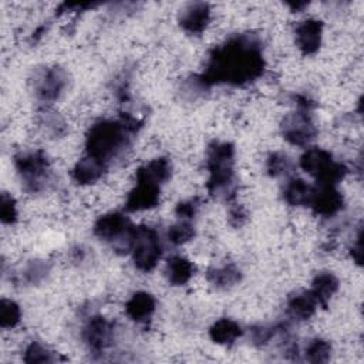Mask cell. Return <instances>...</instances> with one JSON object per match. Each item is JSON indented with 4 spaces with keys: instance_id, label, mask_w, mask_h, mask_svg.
Here are the masks:
<instances>
[{
    "instance_id": "1",
    "label": "cell",
    "mask_w": 364,
    "mask_h": 364,
    "mask_svg": "<svg viewBox=\"0 0 364 364\" xmlns=\"http://www.w3.org/2000/svg\"><path fill=\"white\" fill-rule=\"evenodd\" d=\"M266 68L262 40L252 33L230 36L208 55L205 70L192 80L195 90L213 85L243 87L260 78Z\"/></svg>"
},
{
    "instance_id": "2",
    "label": "cell",
    "mask_w": 364,
    "mask_h": 364,
    "mask_svg": "<svg viewBox=\"0 0 364 364\" xmlns=\"http://www.w3.org/2000/svg\"><path fill=\"white\" fill-rule=\"evenodd\" d=\"M142 122L131 114L95 121L85 135L87 155L108 164L129 146L132 135L139 131Z\"/></svg>"
},
{
    "instance_id": "3",
    "label": "cell",
    "mask_w": 364,
    "mask_h": 364,
    "mask_svg": "<svg viewBox=\"0 0 364 364\" xmlns=\"http://www.w3.org/2000/svg\"><path fill=\"white\" fill-rule=\"evenodd\" d=\"M235 145L228 141H213L206 148V189L228 202L235 199Z\"/></svg>"
},
{
    "instance_id": "4",
    "label": "cell",
    "mask_w": 364,
    "mask_h": 364,
    "mask_svg": "<svg viewBox=\"0 0 364 364\" xmlns=\"http://www.w3.org/2000/svg\"><path fill=\"white\" fill-rule=\"evenodd\" d=\"M13 164L26 192L40 193L50 186L53 171L51 162L44 151H23L14 156Z\"/></svg>"
},
{
    "instance_id": "5",
    "label": "cell",
    "mask_w": 364,
    "mask_h": 364,
    "mask_svg": "<svg viewBox=\"0 0 364 364\" xmlns=\"http://www.w3.org/2000/svg\"><path fill=\"white\" fill-rule=\"evenodd\" d=\"M300 168L316 179V183L337 186L348 173L344 162L337 161L324 148L309 146L299 158Z\"/></svg>"
},
{
    "instance_id": "6",
    "label": "cell",
    "mask_w": 364,
    "mask_h": 364,
    "mask_svg": "<svg viewBox=\"0 0 364 364\" xmlns=\"http://www.w3.org/2000/svg\"><path fill=\"white\" fill-rule=\"evenodd\" d=\"M92 233L100 240L109 243L118 253H129L132 247L135 225L122 212L101 215L92 226Z\"/></svg>"
},
{
    "instance_id": "7",
    "label": "cell",
    "mask_w": 364,
    "mask_h": 364,
    "mask_svg": "<svg viewBox=\"0 0 364 364\" xmlns=\"http://www.w3.org/2000/svg\"><path fill=\"white\" fill-rule=\"evenodd\" d=\"M131 256L139 272L148 273L154 270L164 253V245L159 233L151 226H135Z\"/></svg>"
},
{
    "instance_id": "8",
    "label": "cell",
    "mask_w": 364,
    "mask_h": 364,
    "mask_svg": "<svg viewBox=\"0 0 364 364\" xmlns=\"http://www.w3.org/2000/svg\"><path fill=\"white\" fill-rule=\"evenodd\" d=\"M280 131L283 138L293 146H307L317 136V127L311 111L299 108L284 115Z\"/></svg>"
},
{
    "instance_id": "9",
    "label": "cell",
    "mask_w": 364,
    "mask_h": 364,
    "mask_svg": "<svg viewBox=\"0 0 364 364\" xmlns=\"http://www.w3.org/2000/svg\"><path fill=\"white\" fill-rule=\"evenodd\" d=\"M115 334V323L101 314L90 316L82 327V340L94 354L107 351L114 344Z\"/></svg>"
},
{
    "instance_id": "10",
    "label": "cell",
    "mask_w": 364,
    "mask_h": 364,
    "mask_svg": "<svg viewBox=\"0 0 364 364\" xmlns=\"http://www.w3.org/2000/svg\"><path fill=\"white\" fill-rule=\"evenodd\" d=\"M68 87V74L64 68L54 65L44 68L34 78V95L40 102L51 104L57 101Z\"/></svg>"
},
{
    "instance_id": "11",
    "label": "cell",
    "mask_w": 364,
    "mask_h": 364,
    "mask_svg": "<svg viewBox=\"0 0 364 364\" xmlns=\"http://www.w3.org/2000/svg\"><path fill=\"white\" fill-rule=\"evenodd\" d=\"M307 206L321 218H333L344 208V196L334 185L316 183L311 189V195Z\"/></svg>"
},
{
    "instance_id": "12",
    "label": "cell",
    "mask_w": 364,
    "mask_h": 364,
    "mask_svg": "<svg viewBox=\"0 0 364 364\" xmlns=\"http://www.w3.org/2000/svg\"><path fill=\"white\" fill-rule=\"evenodd\" d=\"M323 21L314 17L304 18L296 26L294 40L303 55H313L320 50L323 43Z\"/></svg>"
},
{
    "instance_id": "13",
    "label": "cell",
    "mask_w": 364,
    "mask_h": 364,
    "mask_svg": "<svg viewBox=\"0 0 364 364\" xmlns=\"http://www.w3.org/2000/svg\"><path fill=\"white\" fill-rule=\"evenodd\" d=\"M159 198L161 185L144 179H136L135 186L127 195L125 209L128 212L149 210L159 203Z\"/></svg>"
},
{
    "instance_id": "14",
    "label": "cell",
    "mask_w": 364,
    "mask_h": 364,
    "mask_svg": "<svg viewBox=\"0 0 364 364\" xmlns=\"http://www.w3.org/2000/svg\"><path fill=\"white\" fill-rule=\"evenodd\" d=\"M210 17H212L210 6L205 1H195V3L186 4L179 11L178 23L185 33L191 36H199L209 26Z\"/></svg>"
},
{
    "instance_id": "15",
    "label": "cell",
    "mask_w": 364,
    "mask_h": 364,
    "mask_svg": "<svg viewBox=\"0 0 364 364\" xmlns=\"http://www.w3.org/2000/svg\"><path fill=\"white\" fill-rule=\"evenodd\" d=\"M155 310L156 300L148 291H135L125 303L127 317L136 324L148 323L152 318Z\"/></svg>"
},
{
    "instance_id": "16",
    "label": "cell",
    "mask_w": 364,
    "mask_h": 364,
    "mask_svg": "<svg viewBox=\"0 0 364 364\" xmlns=\"http://www.w3.org/2000/svg\"><path fill=\"white\" fill-rule=\"evenodd\" d=\"M107 168H108L107 162L92 158L90 155H85L84 158L75 162L70 175L77 185H91L102 178Z\"/></svg>"
},
{
    "instance_id": "17",
    "label": "cell",
    "mask_w": 364,
    "mask_h": 364,
    "mask_svg": "<svg viewBox=\"0 0 364 364\" xmlns=\"http://www.w3.org/2000/svg\"><path fill=\"white\" fill-rule=\"evenodd\" d=\"M242 270L237 264L229 262L219 266H213L206 272V280L216 289L228 290L235 287L242 280Z\"/></svg>"
},
{
    "instance_id": "18",
    "label": "cell",
    "mask_w": 364,
    "mask_h": 364,
    "mask_svg": "<svg viewBox=\"0 0 364 364\" xmlns=\"http://www.w3.org/2000/svg\"><path fill=\"white\" fill-rule=\"evenodd\" d=\"M172 176V164L165 156H158L142 165L135 172V179H144L156 185H164Z\"/></svg>"
},
{
    "instance_id": "19",
    "label": "cell",
    "mask_w": 364,
    "mask_h": 364,
    "mask_svg": "<svg viewBox=\"0 0 364 364\" xmlns=\"http://www.w3.org/2000/svg\"><path fill=\"white\" fill-rule=\"evenodd\" d=\"M318 307L320 306H318L317 300L310 293V290H307V291L296 293L291 297H289L286 310H287V314L293 320L304 321V320L311 318Z\"/></svg>"
},
{
    "instance_id": "20",
    "label": "cell",
    "mask_w": 364,
    "mask_h": 364,
    "mask_svg": "<svg viewBox=\"0 0 364 364\" xmlns=\"http://www.w3.org/2000/svg\"><path fill=\"white\" fill-rule=\"evenodd\" d=\"M243 334L240 324L229 317H222L213 321L209 327V337L219 346H232Z\"/></svg>"
},
{
    "instance_id": "21",
    "label": "cell",
    "mask_w": 364,
    "mask_h": 364,
    "mask_svg": "<svg viewBox=\"0 0 364 364\" xmlns=\"http://www.w3.org/2000/svg\"><path fill=\"white\" fill-rule=\"evenodd\" d=\"M195 272L193 263L181 255H173L166 260L165 276L172 286H185L189 283Z\"/></svg>"
},
{
    "instance_id": "22",
    "label": "cell",
    "mask_w": 364,
    "mask_h": 364,
    "mask_svg": "<svg viewBox=\"0 0 364 364\" xmlns=\"http://www.w3.org/2000/svg\"><path fill=\"white\" fill-rule=\"evenodd\" d=\"M338 286H340V282L334 273L320 272L311 280L310 293L314 296L318 306L326 307L330 299L337 293Z\"/></svg>"
},
{
    "instance_id": "23",
    "label": "cell",
    "mask_w": 364,
    "mask_h": 364,
    "mask_svg": "<svg viewBox=\"0 0 364 364\" xmlns=\"http://www.w3.org/2000/svg\"><path fill=\"white\" fill-rule=\"evenodd\" d=\"M313 186L301 178L289 179L282 191L283 200L290 206H307Z\"/></svg>"
},
{
    "instance_id": "24",
    "label": "cell",
    "mask_w": 364,
    "mask_h": 364,
    "mask_svg": "<svg viewBox=\"0 0 364 364\" xmlns=\"http://www.w3.org/2000/svg\"><path fill=\"white\" fill-rule=\"evenodd\" d=\"M51 270V263L44 259H34L27 262L17 273V283L21 286H36L41 283Z\"/></svg>"
},
{
    "instance_id": "25",
    "label": "cell",
    "mask_w": 364,
    "mask_h": 364,
    "mask_svg": "<svg viewBox=\"0 0 364 364\" xmlns=\"http://www.w3.org/2000/svg\"><path fill=\"white\" fill-rule=\"evenodd\" d=\"M331 351H333V347L328 340L316 337L307 343V346L304 347L303 355L307 363L320 364V363H327L330 360Z\"/></svg>"
},
{
    "instance_id": "26",
    "label": "cell",
    "mask_w": 364,
    "mask_h": 364,
    "mask_svg": "<svg viewBox=\"0 0 364 364\" xmlns=\"http://www.w3.org/2000/svg\"><path fill=\"white\" fill-rule=\"evenodd\" d=\"M23 361L28 363V364L55 363V361H58V355L51 348L44 346L41 341L33 340L26 346V348L23 351Z\"/></svg>"
},
{
    "instance_id": "27",
    "label": "cell",
    "mask_w": 364,
    "mask_h": 364,
    "mask_svg": "<svg viewBox=\"0 0 364 364\" xmlns=\"http://www.w3.org/2000/svg\"><path fill=\"white\" fill-rule=\"evenodd\" d=\"M40 128L50 138L64 136L67 132V124L57 112L44 111L40 115Z\"/></svg>"
},
{
    "instance_id": "28",
    "label": "cell",
    "mask_w": 364,
    "mask_h": 364,
    "mask_svg": "<svg viewBox=\"0 0 364 364\" xmlns=\"http://www.w3.org/2000/svg\"><path fill=\"white\" fill-rule=\"evenodd\" d=\"M20 321H21L20 304L11 299L3 297L0 301V327L4 330L14 328L18 326Z\"/></svg>"
},
{
    "instance_id": "29",
    "label": "cell",
    "mask_w": 364,
    "mask_h": 364,
    "mask_svg": "<svg viewBox=\"0 0 364 364\" xmlns=\"http://www.w3.org/2000/svg\"><path fill=\"white\" fill-rule=\"evenodd\" d=\"M291 171V159L280 151H274L266 158V172L272 178L286 176Z\"/></svg>"
},
{
    "instance_id": "30",
    "label": "cell",
    "mask_w": 364,
    "mask_h": 364,
    "mask_svg": "<svg viewBox=\"0 0 364 364\" xmlns=\"http://www.w3.org/2000/svg\"><path fill=\"white\" fill-rule=\"evenodd\" d=\"M193 236H195L193 225L189 220H183V219L171 225L166 230V239L175 246L189 242L191 239H193Z\"/></svg>"
},
{
    "instance_id": "31",
    "label": "cell",
    "mask_w": 364,
    "mask_h": 364,
    "mask_svg": "<svg viewBox=\"0 0 364 364\" xmlns=\"http://www.w3.org/2000/svg\"><path fill=\"white\" fill-rule=\"evenodd\" d=\"M277 333V326H266V324H256L249 328V340L256 347L267 346Z\"/></svg>"
},
{
    "instance_id": "32",
    "label": "cell",
    "mask_w": 364,
    "mask_h": 364,
    "mask_svg": "<svg viewBox=\"0 0 364 364\" xmlns=\"http://www.w3.org/2000/svg\"><path fill=\"white\" fill-rule=\"evenodd\" d=\"M0 219L3 225H13L18 219L17 203L7 192H3L0 196Z\"/></svg>"
},
{
    "instance_id": "33",
    "label": "cell",
    "mask_w": 364,
    "mask_h": 364,
    "mask_svg": "<svg viewBox=\"0 0 364 364\" xmlns=\"http://www.w3.org/2000/svg\"><path fill=\"white\" fill-rule=\"evenodd\" d=\"M199 208H200V199L198 196H193V198H188L178 202V205L175 206V213L179 219L191 220L192 218H195Z\"/></svg>"
},
{
    "instance_id": "34",
    "label": "cell",
    "mask_w": 364,
    "mask_h": 364,
    "mask_svg": "<svg viewBox=\"0 0 364 364\" xmlns=\"http://www.w3.org/2000/svg\"><path fill=\"white\" fill-rule=\"evenodd\" d=\"M228 219L232 226L239 228L246 222V212L240 205L230 203V206L228 209Z\"/></svg>"
},
{
    "instance_id": "35",
    "label": "cell",
    "mask_w": 364,
    "mask_h": 364,
    "mask_svg": "<svg viewBox=\"0 0 364 364\" xmlns=\"http://www.w3.org/2000/svg\"><path fill=\"white\" fill-rule=\"evenodd\" d=\"M363 233H361V229H358V233H357V237L355 240L353 242L351 247H350V253H351V257L353 260L360 266L361 262H363Z\"/></svg>"
},
{
    "instance_id": "36",
    "label": "cell",
    "mask_w": 364,
    "mask_h": 364,
    "mask_svg": "<svg viewBox=\"0 0 364 364\" xmlns=\"http://www.w3.org/2000/svg\"><path fill=\"white\" fill-rule=\"evenodd\" d=\"M85 256H87V253H85V249L82 246H75L74 249H71V259H73V262L81 263L85 259Z\"/></svg>"
},
{
    "instance_id": "37",
    "label": "cell",
    "mask_w": 364,
    "mask_h": 364,
    "mask_svg": "<svg viewBox=\"0 0 364 364\" xmlns=\"http://www.w3.org/2000/svg\"><path fill=\"white\" fill-rule=\"evenodd\" d=\"M287 6L293 11H303V9H306L309 6V3H306V1H296V3H287Z\"/></svg>"
}]
</instances>
